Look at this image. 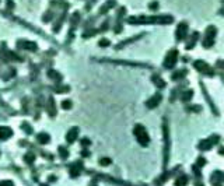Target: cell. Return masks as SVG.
I'll return each mask as SVG.
<instances>
[{"instance_id": "15", "label": "cell", "mask_w": 224, "mask_h": 186, "mask_svg": "<svg viewBox=\"0 0 224 186\" xmlns=\"http://www.w3.org/2000/svg\"><path fill=\"white\" fill-rule=\"evenodd\" d=\"M48 106H49V115H51V116H55V115H56V109H55V99H53V98H49Z\"/></svg>"}, {"instance_id": "14", "label": "cell", "mask_w": 224, "mask_h": 186, "mask_svg": "<svg viewBox=\"0 0 224 186\" xmlns=\"http://www.w3.org/2000/svg\"><path fill=\"white\" fill-rule=\"evenodd\" d=\"M37 140L39 143H42V144H46V143L51 140V137H49V134L48 133H39L37 136Z\"/></svg>"}, {"instance_id": "26", "label": "cell", "mask_w": 224, "mask_h": 186, "mask_svg": "<svg viewBox=\"0 0 224 186\" xmlns=\"http://www.w3.org/2000/svg\"><path fill=\"white\" fill-rule=\"evenodd\" d=\"M100 164L104 165V166L109 165V164H111V158H101V160H100Z\"/></svg>"}, {"instance_id": "22", "label": "cell", "mask_w": 224, "mask_h": 186, "mask_svg": "<svg viewBox=\"0 0 224 186\" xmlns=\"http://www.w3.org/2000/svg\"><path fill=\"white\" fill-rule=\"evenodd\" d=\"M185 73H186V70H179V72H176V73H174V76H172V78L174 80H178V78H181V77L185 76Z\"/></svg>"}, {"instance_id": "30", "label": "cell", "mask_w": 224, "mask_h": 186, "mask_svg": "<svg viewBox=\"0 0 224 186\" xmlns=\"http://www.w3.org/2000/svg\"><path fill=\"white\" fill-rule=\"evenodd\" d=\"M204 164H206V160H204V158H199V160H198V165L199 166H203Z\"/></svg>"}, {"instance_id": "3", "label": "cell", "mask_w": 224, "mask_h": 186, "mask_svg": "<svg viewBox=\"0 0 224 186\" xmlns=\"http://www.w3.org/2000/svg\"><path fill=\"white\" fill-rule=\"evenodd\" d=\"M176 60H178V50L176 49H172L167 53L165 56V60H164V67L165 69H172L175 66Z\"/></svg>"}, {"instance_id": "23", "label": "cell", "mask_w": 224, "mask_h": 186, "mask_svg": "<svg viewBox=\"0 0 224 186\" xmlns=\"http://www.w3.org/2000/svg\"><path fill=\"white\" fill-rule=\"evenodd\" d=\"M34 160H35V155H34V154H27L24 157V161L27 162V164H32Z\"/></svg>"}, {"instance_id": "20", "label": "cell", "mask_w": 224, "mask_h": 186, "mask_svg": "<svg viewBox=\"0 0 224 186\" xmlns=\"http://www.w3.org/2000/svg\"><path fill=\"white\" fill-rule=\"evenodd\" d=\"M198 37H199V34H198V32H193V35H192V42H189V44L186 45V49L193 48V45H195V41L198 39Z\"/></svg>"}, {"instance_id": "31", "label": "cell", "mask_w": 224, "mask_h": 186, "mask_svg": "<svg viewBox=\"0 0 224 186\" xmlns=\"http://www.w3.org/2000/svg\"><path fill=\"white\" fill-rule=\"evenodd\" d=\"M81 144H83V146H88V144H90L88 139H83V140H81Z\"/></svg>"}, {"instance_id": "7", "label": "cell", "mask_w": 224, "mask_h": 186, "mask_svg": "<svg viewBox=\"0 0 224 186\" xmlns=\"http://www.w3.org/2000/svg\"><path fill=\"white\" fill-rule=\"evenodd\" d=\"M224 181V175L221 172H214L210 178V182L213 183L214 186H221V182Z\"/></svg>"}, {"instance_id": "32", "label": "cell", "mask_w": 224, "mask_h": 186, "mask_svg": "<svg viewBox=\"0 0 224 186\" xmlns=\"http://www.w3.org/2000/svg\"><path fill=\"white\" fill-rule=\"evenodd\" d=\"M24 127H25V133H31V132H32V129H31V126H27V125H24Z\"/></svg>"}, {"instance_id": "34", "label": "cell", "mask_w": 224, "mask_h": 186, "mask_svg": "<svg viewBox=\"0 0 224 186\" xmlns=\"http://www.w3.org/2000/svg\"><path fill=\"white\" fill-rule=\"evenodd\" d=\"M219 153H220V154H221V155H223V154H224V147H221V148H220V150H219Z\"/></svg>"}, {"instance_id": "5", "label": "cell", "mask_w": 224, "mask_h": 186, "mask_svg": "<svg viewBox=\"0 0 224 186\" xmlns=\"http://www.w3.org/2000/svg\"><path fill=\"white\" fill-rule=\"evenodd\" d=\"M214 35H216V28L214 27H209L206 29V37L203 39V46L204 48H210L214 42Z\"/></svg>"}, {"instance_id": "24", "label": "cell", "mask_w": 224, "mask_h": 186, "mask_svg": "<svg viewBox=\"0 0 224 186\" xmlns=\"http://www.w3.org/2000/svg\"><path fill=\"white\" fill-rule=\"evenodd\" d=\"M62 108H63V109H70V108H72V101H67V99L63 101L62 102Z\"/></svg>"}, {"instance_id": "2", "label": "cell", "mask_w": 224, "mask_h": 186, "mask_svg": "<svg viewBox=\"0 0 224 186\" xmlns=\"http://www.w3.org/2000/svg\"><path fill=\"white\" fill-rule=\"evenodd\" d=\"M133 134L136 140L139 142V144H142V146H149V143H150V137H149V134H147L146 129H144V126L142 125H136L133 127Z\"/></svg>"}, {"instance_id": "17", "label": "cell", "mask_w": 224, "mask_h": 186, "mask_svg": "<svg viewBox=\"0 0 224 186\" xmlns=\"http://www.w3.org/2000/svg\"><path fill=\"white\" fill-rule=\"evenodd\" d=\"M80 169H81V164H80V162H77L74 166H72V168H70V174H72V176H77L78 172H80Z\"/></svg>"}, {"instance_id": "9", "label": "cell", "mask_w": 224, "mask_h": 186, "mask_svg": "<svg viewBox=\"0 0 224 186\" xmlns=\"http://www.w3.org/2000/svg\"><path fill=\"white\" fill-rule=\"evenodd\" d=\"M78 137V129L77 127H73V129H70L66 134V142L67 143H73L76 139Z\"/></svg>"}, {"instance_id": "1", "label": "cell", "mask_w": 224, "mask_h": 186, "mask_svg": "<svg viewBox=\"0 0 224 186\" xmlns=\"http://www.w3.org/2000/svg\"><path fill=\"white\" fill-rule=\"evenodd\" d=\"M129 24H171L174 18L171 16L160 17H130Z\"/></svg>"}, {"instance_id": "28", "label": "cell", "mask_w": 224, "mask_h": 186, "mask_svg": "<svg viewBox=\"0 0 224 186\" xmlns=\"http://www.w3.org/2000/svg\"><path fill=\"white\" fill-rule=\"evenodd\" d=\"M108 45H109V41H108V39H101V41H100V46H102V48H104V46H108Z\"/></svg>"}, {"instance_id": "6", "label": "cell", "mask_w": 224, "mask_h": 186, "mask_svg": "<svg viewBox=\"0 0 224 186\" xmlns=\"http://www.w3.org/2000/svg\"><path fill=\"white\" fill-rule=\"evenodd\" d=\"M186 34H188V25H186V23H181V24L178 25L176 32H175L176 39H178V41L183 39V38L186 37Z\"/></svg>"}, {"instance_id": "4", "label": "cell", "mask_w": 224, "mask_h": 186, "mask_svg": "<svg viewBox=\"0 0 224 186\" xmlns=\"http://www.w3.org/2000/svg\"><path fill=\"white\" fill-rule=\"evenodd\" d=\"M195 67L198 72H200L202 74H206V76H213V69L210 66L203 60H196L195 62Z\"/></svg>"}, {"instance_id": "33", "label": "cell", "mask_w": 224, "mask_h": 186, "mask_svg": "<svg viewBox=\"0 0 224 186\" xmlns=\"http://www.w3.org/2000/svg\"><path fill=\"white\" fill-rule=\"evenodd\" d=\"M7 4H8V8H14V3L11 0H7Z\"/></svg>"}, {"instance_id": "10", "label": "cell", "mask_w": 224, "mask_h": 186, "mask_svg": "<svg viewBox=\"0 0 224 186\" xmlns=\"http://www.w3.org/2000/svg\"><path fill=\"white\" fill-rule=\"evenodd\" d=\"M13 136V132L10 127H6V126H2L0 127V140H7L8 137Z\"/></svg>"}, {"instance_id": "27", "label": "cell", "mask_w": 224, "mask_h": 186, "mask_svg": "<svg viewBox=\"0 0 224 186\" xmlns=\"http://www.w3.org/2000/svg\"><path fill=\"white\" fill-rule=\"evenodd\" d=\"M0 186H14V183L11 181H2L0 182Z\"/></svg>"}, {"instance_id": "25", "label": "cell", "mask_w": 224, "mask_h": 186, "mask_svg": "<svg viewBox=\"0 0 224 186\" xmlns=\"http://www.w3.org/2000/svg\"><path fill=\"white\" fill-rule=\"evenodd\" d=\"M59 151H60V157L62 158H67V157H69V154H67V150H66V148L59 147Z\"/></svg>"}, {"instance_id": "19", "label": "cell", "mask_w": 224, "mask_h": 186, "mask_svg": "<svg viewBox=\"0 0 224 186\" xmlns=\"http://www.w3.org/2000/svg\"><path fill=\"white\" fill-rule=\"evenodd\" d=\"M114 4H115V2H114V0H109L108 3H105V4H104V6H102V8H101V10H100V11H101V13H105L106 10H109V8L112 7Z\"/></svg>"}, {"instance_id": "13", "label": "cell", "mask_w": 224, "mask_h": 186, "mask_svg": "<svg viewBox=\"0 0 224 186\" xmlns=\"http://www.w3.org/2000/svg\"><path fill=\"white\" fill-rule=\"evenodd\" d=\"M188 183V176L186 175H179L175 181V186H186Z\"/></svg>"}, {"instance_id": "12", "label": "cell", "mask_w": 224, "mask_h": 186, "mask_svg": "<svg viewBox=\"0 0 224 186\" xmlns=\"http://www.w3.org/2000/svg\"><path fill=\"white\" fill-rule=\"evenodd\" d=\"M212 143H210V140H202V142L199 143V150H202V151H206V150H210L212 148Z\"/></svg>"}, {"instance_id": "21", "label": "cell", "mask_w": 224, "mask_h": 186, "mask_svg": "<svg viewBox=\"0 0 224 186\" xmlns=\"http://www.w3.org/2000/svg\"><path fill=\"white\" fill-rule=\"evenodd\" d=\"M192 95H193V91L192 90H189V91H186V93L182 94V101H189L192 98Z\"/></svg>"}, {"instance_id": "8", "label": "cell", "mask_w": 224, "mask_h": 186, "mask_svg": "<svg viewBox=\"0 0 224 186\" xmlns=\"http://www.w3.org/2000/svg\"><path fill=\"white\" fill-rule=\"evenodd\" d=\"M160 102H161V95H160V94H155L154 97L150 98V99L146 102V105H147V108L153 109V108H155V106L158 105Z\"/></svg>"}, {"instance_id": "29", "label": "cell", "mask_w": 224, "mask_h": 186, "mask_svg": "<svg viewBox=\"0 0 224 186\" xmlns=\"http://www.w3.org/2000/svg\"><path fill=\"white\" fill-rule=\"evenodd\" d=\"M150 8H151V10H157V8H158V3H157V2H151Z\"/></svg>"}, {"instance_id": "16", "label": "cell", "mask_w": 224, "mask_h": 186, "mask_svg": "<svg viewBox=\"0 0 224 186\" xmlns=\"http://www.w3.org/2000/svg\"><path fill=\"white\" fill-rule=\"evenodd\" d=\"M48 76H49V78H52V80H55V81H60L62 80V76L57 73V72H55V70H49Z\"/></svg>"}, {"instance_id": "11", "label": "cell", "mask_w": 224, "mask_h": 186, "mask_svg": "<svg viewBox=\"0 0 224 186\" xmlns=\"http://www.w3.org/2000/svg\"><path fill=\"white\" fill-rule=\"evenodd\" d=\"M18 48H24V49H31V50H37V45L34 42H18L17 44Z\"/></svg>"}, {"instance_id": "18", "label": "cell", "mask_w": 224, "mask_h": 186, "mask_svg": "<svg viewBox=\"0 0 224 186\" xmlns=\"http://www.w3.org/2000/svg\"><path fill=\"white\" fill-rule=\"evenodd\" d=\"M151 80L154 81V83H155L157 85H158L160 88H164V87H165V81L161 80V78H160L158 76H153V78H151Z\"/></svg>"}]
</instances>
